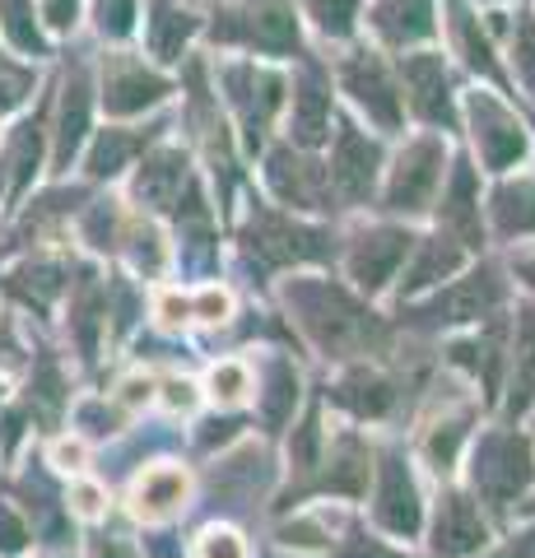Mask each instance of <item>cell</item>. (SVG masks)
Masks as SVG:
<instances>
[{
    "instance_id": "cell-1",
    "label": "cell",
    "mask_w": 535,
    "mask_h": 558,
    "mask_svg": "<svg viewBox=\"0 0 535 558\" xmlns=\"http://www.w3.org/2000/svg\"><path fill=\"white\" fill-rule=\"evenodd\" d=\"M299 307H303L307 330H313L326 349H350V344H364L373 336V322L364 317V312L344 299V293L326 289V284H303Z\"/></svg>"
},
{
    "instance_id": "cell-2",
    "label": "cell",
    "mask_w": 535,
    "mask_h": 558,
    "mask_svg": "<svg viewBox=\"0 0 535 558\" xmlns=\"http://www.w3.org/2000/svg\"><path fill=\"white\" fill-rule=\"evenodd\" d=\"M531 484V447L516 433H489L475 451V488L494 502H512Z\"/></svg>"
},
{
    "instance_id": "cell-3",
    "label": "cell",
    "mask_w": 535,
    "mask_h": 558,
    "mask_svg": "<svg viewBox=\"0 0 535 558\" xmlns=\"http://www.w3.org/2000/svg\"><path fill=\"white\" fill-rule=\"evenodd\" d=\"M471 126H475V145L485 154V163L494 172H508L526 159L531 140L522 131V121H516L503 102L489 98V94H471Z\"/></svg>"
},
{
    "instance_id": "cell-4",
    "label": "cell",
    "mask_w": 535,
    "mask_h": 558,
    "mask_svg": "<svg viewBox=\"0 0 535 558\" xmlns=\"http://www.w3.org/2000/svg\"><path fill=\"white\" fill-rule=\"evenodd\" d=\"M438 178H442V140H414V145H410L401 159H396V168H391L387 205L414 215V209L428 205Z\"/></svg>"
},
{
    "instance_id": "cell-5",
    "label": "cell",
    "mask_w": 535,
    "mask_h": 558,
    "mask_svg": "<svg viewBox=\"0 0 535 558\" xmlns=\"http://www.w3.org/2000/svg\"><path fill=\"white\" fill-rule=\"evenodd\" d=\"M223 84H229V94H233V108H238V117H243L247 140L252 145H262L270 117H275V108H280V98H284L280 75L256 70V65H229L223 70Z\"/></svg>"
},
{
    "instance_id": "cell-6",
    "label": "cell",
    "mask_w": 535,
    "mask_h": 558,
    "mask_svg": "<svg viewBox=\"0 0 535 558\" xmlns=\"http://www.w3.org/2000/svg\"><path fill=\"white\" fill-rule=\"evenodd\" d=\"M233 24H219L215 33H223V38H238L247 43L256 51H293L299 47V20H293V10L284 5V0H256L252 10L243 14H229Z\"/></svg>"
},
{
    "instance_id": "cell-7",
    "label": "cell",
    "mask_w": 535,
    "mask_h": 558,
    "mask_svg": "<svg viewBox=\"0 0 535 558\" xmlns=\"http://www.w3.org/2000/svg\"><path fill=\"white\" fill-rule=\"evenodd\" d=\"M340 80H344V89L354 94L358 108H364L382 131L401 126V94H396V84L387 80V70H382V61H377V57L358 51V57L344 61Z\"/></svg>"
},
{
    "instance_id": "cell-8",
    "label": "cell",
    "mask_w": 535,
    "mask_h": 558,
    "mask_svg": "<svg viewBox=\"0 0 535 558\" xmlns=\"http://www.w3.org/2000/svg\"><path fill=\"white\" fill-rule=\"evenodd\" d=\"M168 98V80L145 70L141 61L131 57H112L108 70H102V102H108L112 117H131V112H145L154 102Z\"/></svg>"
},
{
    "instance_id": "cell-9",
    "label": "cell",
    "mask_w": 535,
    "mask_h": 558,
    "mask_svg": "<svg viewBox=\"0 0 535 558\" xmlns=\"http://www.w3.org/2000/svg\"><path fill=\"white\" fill-rule=\"evenodd\" d=\"M247 247L280 266V260H303V256H321V233L303 229L284 215H270V209H252V229H247Z\"/></svg>"
},
{
    "instance_id": "cell-10",
    "label": "cell",
    "mask_w": 535,
    "mask_h": 558,
    "mask_svg": "<svg viewBox=\"0 0 535 558\" xmlns=\"http://www.w3.org/2000/svg\"><path fill=\"white\" fill-rule=\"evenodd\" d=\"M405 89H410V108L420 112L424 121H452V98H447V70L442 57L434 51H414L401 65Z\"/></svg>"
},
{
    "instance_id": "cell-11",
    "label": "cell",
    "mask_w": 535,
    "mask_h": 558,
    "mask_svg": "<svg viewBox=\"0 0 535 558\" xmlns=\"http://www.w3.org/2000/svg\"><path fill=\"white\" fill-rule=\"evenodd\" d=\"M377 163H382V154H377L373 140L344 126L340 140H336V159H331V178L340 186V196L364 201L373 191V182H377Z\"/></svg>"
},
{
    "instance_id": "cell-12",
    "label": "cell",
    "mask_w": 535,
    "mask_h": 558,
    "mask_svg": "<svg viewBox=\"0 0 535 558\" xmlns=\"http://www.w3.org/2000/svg\"><path fill=\"white\" fill-rule=\"evenodd\" d=\"M270 186L275 196L299 209H326V172L293 149L270 154Z\"/></svg>"
},
{
    "instance_id": "cell-13",
    "label": "cell",
    "mask_w": 535,
    "mask_h": 558,
    "mask_svg": "<svg viewBox=\"0 0 535 558\" xmlns=\"http://www.w3.org/2000/svg\"><path fill=\"white\" fill-rule=\"evenodd\" d=\"M405 247H410V238L396 233V229H377V233H368V238H358V247L350 252V275H354L368 293L382 289L387 279L396 275V266H401Z\"/></svg>"
},
{
    "instance_id": "cell-14",
    "label": "cell",
    "mask_w": 535,
    "mask_h": 558,
    "mask_svg": "<svg viewBox=\"0 0 535 558\" xmlns=\"http://www.w3.org/2000/svg\"><path fill=\"white\" fill-rule=\"evenodd\" d=\"M377 521L391 535H414L420 531V494H414V480L401 461L382 465V488H377Z\"/></svg>"
},
{
    "instance_id": "cell-15",
    "label": "cell",
    "mask_w": 535,
    "mask_h": 558,
    "mask_svg": "<svg viewBox=\"0 0 535 558\" xmlns=\"http://www.w3.org/2000/svg\"><path fill=\"white\" fill-rule=\"evenodd\" d=\"M485 545V521H479L475 512V502L471 498H442V508H438V521H434V549L442 558H461V554H471Z\"/></svg>"
},
{
    "instance_id": "cell-16",
    "label": "cell",
    "mask_w": 535,
    "mask_h": 558,
    "mask_svg": "<svg viewBox=\"0 0 535 558\" xmlns=\"http://www.w3.org/2000/svg\"><path fill=\"white\" fill-rule=\"evenodd\" d=\"M373 24L396 47L420 43V38L434 33V0H377Z\"/></svg>"
},
{
    "instance_id": "cell-17",
    "label": "cell",
    "mask_w": 535,
    "mask_h": 558,
    "mask_svg": "<svg viewBox=\"0 0 535 558\" xmlns=\"http://www.w3.org/2000/svg\"><path fill=\"white\" fill-rule=\"evenodd\" d=\"M135 517H145V521H159L168 512H178L182 502H186V475L178 465H154L141 475V484H135Z\"/></svg>"
},
{
    "instance_id": "cell-18",
    "label": "cell",
    "mask_w": 535,
    "mask_h": 558,
    "mask_svg": "<svg viewBox=\"0 0 535 558\" xmlns=\"http://www.w3.org/2000/svg\"><path fill=\"white\" fill-rule=\"evenodd\" d=\"M498 303V284H494V275H475V279H461L457 289H447L438 293V303L424 312V317H434V322H471L479 317L485 307Z\"/></svg>"
},
{
    "instance_id": "cell-19",
    "label": "cell",
    "mask_w": 535,
    "mask_h": 558,
    "mask_svg": "<svg viewBox=\"0 0 535 558\" xmlns=\"http://www.w3.org/2000/svg\"><path fill=\"white\" fill-rule=\"evenodd\" d=\"M84 131H89V84H84V75H71L61 98V117H57V168L75 159Z\"/></svg>"
},
{
    "instance_id": "cell-20",
    "label": "cell",
    "mask_w": 535,
    "mask_h": 558,
    "mask_svg": "<svg viewBox=\"0 0 535 558\" xmlns=\"http://www.w3.org/2000/svg\"><path fill=\"white\" fill-rule=\"evenodd\" d=\"M192 33H196V20L186 10H178L172 0H149V47L159 61H178Z\"/></svg>"
},
{
    "instance_id": "cell-21",
    "label": "cell",
    "mask_w": 535,
    "mask_h": 558,
    "mask_svg": "<svg viewBox=\"0 0 535 558\" xmlns=\"http://www.w3.org/2000/svg\"><path fill=\"white\" fill-rule=\"evenodd\" d=\"M182 182H186V159L182 154H154V159L141 168V182H135V196L149 201V205H172L182 196Z\"/></svg>"
},
{
    "instance_id": "cell-22",
    "label": "cell",
    "mask_w": 535,
    "mask_h": 558,
    "mask_svg": "<svg viewBox=\"0 0 535 558\" xmlns=\"http://www.w3.org/2000/svg\"><path fill=\"white\" fill-rule=\"evenodd\" d=\"M326 126H331V98H326L317 80H303L293 89V140L317 145V140H326Z\"/></svg>"
},
{
    "instance_id": "cell-23",
    "label": "cell",
    "mask_w": 535,
    "mask_h": 558,
    "mask_svg": "<svg viewBox=\"0 0 535 558\" xmlns=\"http://www.w3.org/2000/svg\"><path fill=\"white\" fill-rule=\"evenodd\" d=\"M442 223L447 229H457L461 242H479V201H475L471 168H457L452 191H447V201H442Z\"/></svg>"
},
{
    "instance_id": "cell-24",
    "label": "cell",
    "mask_w": 535,
    "mask_h": 558,
    "mask_svg": "<svg viewBox=\"0 0 535 558\" xmlns=\"http://www.w3.org/2000/svg\"><path fill=\"white\" fill-rule=\"evenodd\" d=\"M494 219H498V233H535V182H508L503 191L494 196Z\"/></svg>"
},
{
    "instance_id": "cell-25",
    "label": "cell",
    "mask_w": 535,
    "mask_h": 558,
    "mask_svg": "<svg viewBox=\"0 0 535 558\" xmlns=\"http://www.w3.org/2000/svg\"><path fill=\"white\" fill-rule=\"evenodd\" d=\"M461 266V252L452 247V242H442V238H428L420 242V260H414V270L405 279V293H420L428 284H438L442 275H452Z\"/></svg>"
},
{
    "instance_id": "cell-26",
    "label": "cell",
    "mask_w": 535,
    "mask_h": 558,
    "mask_svg": "<svg viewBox=\"0 0 535 558\" xmlns=\"http://www.w3.org/2000/svg\"><path fill=\"white\" fill-rule=\"evenodd\" d=\"M141 145H145L141 135L102 131V135H98V145H94V154H89V172H94V178H112V172H122V163H126Z\"/></svg>"
},
{
    "instance_id": "cell-27",
    "label": "cell",
    "mask_w": 535,
    "mask_h": 558,
    "mask_svg": "<svg viewBox=\"0 0 535 558\" xmlns=\"http://www.w3.org/2000/svg\"><path fill=\"white\" fill-rule=\"evenodd\" d=\"M447 14H452V33H457V47H461V57L471 61L475 70H485V75H494V61H489V43H485V33H475V20L465 14L461 0H447Z\"/></svg>"
},
{
    "instance_id": "cell-28",
    "label": "cell",
    "mask_w": 535,
    "mask_h": 558,
    "mask_svg": "<svg viewBox=\"0 0 535 558\" xmlns=\"http://www.w3.org/2000/svg\"><path fill=\"white\" fill-rule=\"evenodd\" d=\"M0 14H5L10 43L20 51H33V57H38V51H42V33H38V24H33V5H28V0H0Z\"/></svg>"
},
{
    "instance_id": "cell-29",
    "label": "cell",
    "mask_w": 535,
    "mask_h": 558,
    "mask_svg": "<svg viewBox=\"0 0 535 558\" xmlns=\"http://www.w3.org/2000/svg\"><path fill=\"white\" fill-rule=\"evenodd\" d=\"M344 405H354L358 414H382L391 405V391H387V381H377L373 373H358L344 381V391H340Z\"/></svg>"
},
{
    "instance_id": "cell-30",
    "label": "cell",
    "mask_w": 535,
    "mask_h": 558,
    "mask_svg": "<svg viewBox=\"0 0 535 558\" xmlns=\"http://www.w3.org/2000/svg\"><path fill=\"white\" fill-rule=\"evenodd\" d=\"M38 172V126H20L14 135V154H10V182H14V196L33 182Z\"/></svg>"
},
{
    "instance_id": "cell-31",
    "label": "cell",
    "mask_w": 535,
    "mask_h": 558,
    "mask_svg": "<svg viewBox=\"0 0 535 558\" xmlns=\"http://www.w3.org/2000/svg\"><path fill=\"white\" fill-rule=\"evenodd\" d=\"M14 289L24 293V299H38V307L51 299V293L61 289V266H51V260H38V266H24L14 275Z\"/></svg>"
},
{
    "instance_id": "cell-32",
    "label": "cell",
    "mask_w": 535,
    "mask_h": 558,
    "mask_svg": "<svg viewBox=\"0 0 535 558\" xmlns=\"http://www.w3.org/2000/svg\"><path fill=\"white\" fill-rule=\"evenodd\" d=\"M135 5L141 0H94V20L102 38H126L135 28Z\"/></svg>"
},
{
    "instance_id": "cell-33",
    "label": "cell",
    "mask_w": 535,
    "mask_h": 558,
    "mask_svg": "<svg viewBox=\"0 0 535 558\" xmlns=\"http://www.w3.org/2000/svg\"><path fill=\"white\" fill-rule=\"evenodd\" d=\"M364 475H368L364 451H358L354 442H344V447L336 451V475L326 480V484L340 488V494H358V488H364Z\"/></svg>"
},
{
    "instance_id": "cell-34",
    "label": "cell",
    "mask_w": 535,
    "mask_h": 558,
    "mask_svg": "<svg viewBox=\"0 0 535 558\" xmlns=\"http://www.w3.org/2000/svg\"><path fill=\"white\" fill-rule=\"evenodd\" d=\"M307 10H313V20L326 28V33H350V20L358 10V0H307Z\"/></svg>"
},
{
    "instance_id": "cell-35",
    "label": "cell",
    "mask_w": 535,
    "mask_h": 558,
    "mask_svg": "<svg viewBox=\"0 0 535 558\" xmlns=\"http://www.w3.org/2000/svg\"><path fill=\"white\" fill-rule=\"evenodd\" d=\"M28 94H33V70L0 57V108H14V102H24Z\"/></svg>"
},
{
    "instance_id": "cell-36",
    "label": "cell",
    "mask_w": 535,
    "mask_h": 558,
    "mask_svg": "<svg viewBox=\"0 0 535 558\" xmlns=\"http://www.w3.org/2000/svg\"><path fill=\"white\" fill-rule=\"evenodd\" d=\"M210 391H215V400H223V405L243 400V391H247V368H243V363H219V368L210 373Z\"/></svg>"
},
{
    "instance_id": "cell-37",
    "label": "cell",
    "mask_w": 535,
    "mask_h": 558,
    "mask_svg": "<svg viewBox=\"0 0 535 558\" xmlns=\"http://www.w3.org/2000/svg\"><path fill=\"white\" fill-rule=\"evenodd\" d=\"M293 396H299V381H293V373H289V368H275V377H270V400H266V418H270V424H280V418L289 414Z\"/></svg>"
},
{
    "instance_id": "cell-38",
    "label": "cell",
    "mask_w": 535,
    "mask_h": 558,
    "mask_svg": "<svg viewBox=\"0 0 535 558\" xmlns=\"http://www.w3.org/2000/svg\"><path fill=\"white\" fill-rule=\"evenodd\" d=\"M196 558H247V549L233 531H205L196 545Z\"/></svg>"
},
{
    "instance_id": "cell-39",
    "label": "cell",
    "mask_w": 535,
    "mask_h": 558,
    "mask_svg": "<svg viewBox=\"0 0 535 558\" xmlns=\"http://www.w3.org/2000/svg\"><path fill=\"white\" fill-rule=\"evenodd\" d=\"M24 549V526L5 502H0V554H20Z\"/></svg>"
},
{
    "instance_id": "cell-40",
    "label": "cell",
    "mask_w": 535,
    "mask_h": 558,
    "mask_svg": "<svg viewBox=\"0 0 535 558\" xmlns=\"http://www.w3.org/2000/svg\"><path fill=\"white\" fill-rule=\"evenodd\" d=\"M313 451H317V418H307V424L299 428V442H293V465L313 470Z\"/></svg>"
},
{
    "instance_id": "cell-41",
    "label": "cell",
    "mask_w": 535,
    "mask_h": 558,
    "mask_svg": "<svg viewBox=\"0 0 535 558\" xmlns=\"http://www.w3.org/2000/svg\"><path fill=\"white\" fill-rule=\"evenodd\" d=\"M80 14V0H42V20L51 28H71Z\"/></svg>"
},
{
    "instance_id": "cell-42",
    "label": "cell",
    "mask_w": 535,
    "mask_h": 558,
    "mask_svg": "<svg viewBox=\"0 0 535 558\" xmlns=\"http://www.w3.org/2000/svg\"><path fill=\"white\" fill-rule=\"evenodd\" d=\"M196 307H200V317H205V322H223V317H229V307H233V303H229V293H219V289H205Z\"/></svg>"
},
{
    "instance_id": "cell-43",
    "label": "cell",
    "mask_w": 535,
    "mask_h": 558,
    "mask_svg": "<svg viewBox=\"0 0 535 558\" xmlns=\"http://www.w3.org/2000/svg\"><path fill=\"white\" fill-rule=\"evenodd\" d=\"M168 405L172 410H192L196 405V387H192V381H168Z\"/></svg>"
},
{
    "instance_id": "cell-44",
    "label": "cell",
    "mask_w": 535,
    "mask_h": 558,
    "mask_svg": "<svg viewBox=\"0 0 535 558\" xmlns=\"http://www.w3.org/2000/svg\"><path fill=\"white\" fill-rule=\"evenodd\" d=\"M71 502H75V512H80V517H94V512H98V502H102V494H98L94 484H80Z\"/></svg>"
},
{
    "instance_id": "cell-45",
    "label": "cell",
    "mask_w": 535,
    "mask_h": 558,
    "mask_svg": "<svg viewBox=\"0 0 535 558\" xmlns=\"http://www.w3.org/2000/svg\"><path fill=\"white\" fill-rule=\"evenodd\" d=\"M344 558H396V554H387L382 545H368V539H354L350 554H344Z\"/></svg>"
},
{
    "instance_id": "cell-46",
    "label": "cell",
    "mask_w": 535,
    "mask_h": 558,
    "mask_svg": "<svg viewBox=\"0 0 535 558\" xmlns=\"http://www.w3.org/2000/svg\"><path fill=\"white\" fill-rule=\"evenodd\" d=\"M57 461H61V465L71 461V470H75V461H80V447H57Z\"/></svg>"
},
{
    "instance_id": "cell-47",
    "label": "cell",
    "mask_w": 535,
    "mask_h": 558,
    "mask_svg": "<svg viewBox=\"0 0 535 558\" xmlns=\"http://www.w3.org/2000/svg\"><path fill=\"white\" fill-rule=\"evenodd\" d=\"M526 554H531V539H522V545H508L503 558H526Z\"/></svg>"
},
{
    "instance_id": "cell-48",
    "label": "cell",
    "mask_w": 535,
    "mask_h": 558,
    "mask_svg": "<svg viewBox=\"0 0 535 558\" xmlns=\"http://www.w3.org/2000/svg\"><path fill=\"white\" fill-rule=\"evenodd\" d=\"M522 275L531 279V284H535V256H531V260H522Z\"/></svg>"
}]
</instances>
